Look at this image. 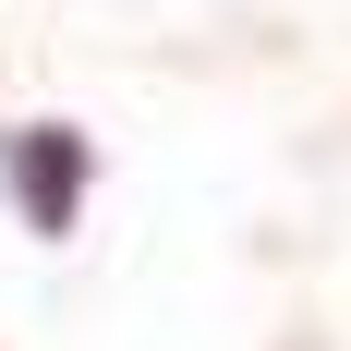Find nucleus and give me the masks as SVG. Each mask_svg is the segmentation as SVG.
<instances>
[{"label": "nucleus", "mask_w": 351, "mask_h": 351, "mask_svg": "<svg viewBox=\"0 0 351 351\" xmlns=\"http://www.w3.org/2000/svg\"><path fill=\"white\" fill-rule=\"evenodd\" d=\"M85 170H97V158H85V134H73V121H25V134H12V194H25V230H49V243H61L73 206H85Z\"/></svg>", "instance_id": "f257e3e1"}]
</instances>
